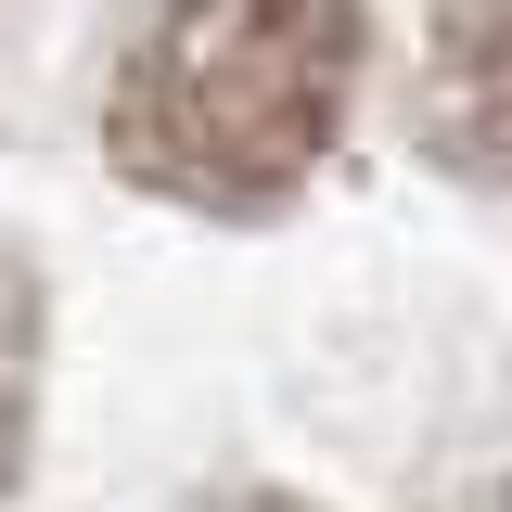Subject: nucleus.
I'll return each instance as SVG.
<instances>
[{
    "label": "nucleus",
    "mask_w": 512,
    "mask_h": 512,
    "mask_svg": "<svg viewBox=\"0 0 512 512\" xmlns=\"http://www.w3.org/2000/svg\"><path fill=\"white\" fill-rule=\"evenodd\" d=\"M320 77H333L320 0H192L154 64V116L205 128L218 167H282L320 116Z\"/></svg>",
    "instance_id": "nucleus-1"
}]
</instances>
